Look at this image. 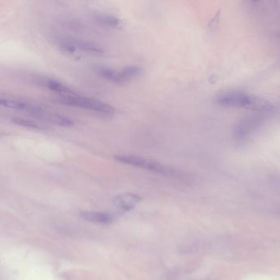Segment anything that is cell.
I'll return each instance as SVG.
<instances>
[{
  "label": "cell",
  "instance_id": "obj_1",
  "mask_svg": "<svg viewBox=\"0 0 280 280\" xmlns=\"http://www.w3.org/2000/svg\"><path fill=\"white\" fill-rule=\"evenodd\" d=\"M222 106L241 108L252 111L267 112L273 108V104L264 98L243 91H228L223 93L216 99Z\"/></svg>",
  "mask_w": 280,
  "mask_h": 280
},
{
  "label": "cell",
  "instance_id": "obj_2",
  "mask_svg": "<svg viewBox=\"0 0 280 280\" xmlns=\"http://www.w3.org/2000/svg\"><path fill=\"white\" fill-rule=\"evenodd\" d=\"M114 159L118 162L130 166L137 167L140 169H146L155 174L165 175V176H178L179 173L172 167L158 162L150 158L144 157L141 155H131V154H120L114 156Z\"/></svg>",
  "mask_w": 280,
  "mask_h": 280
},
{
  "label": "cell",
  "instance_id": "obj_3",
  "mask_svg": "<svg viewBox=\"0 0 280 280\" xmlns=\"http://www.w3.org/2000/svg\"><path fill=\"white\" fill-rule=\"evenodd\" d=\"M58 102L65 105L86 109L89 111L106 117H111L115 114V109L108 103L95 100L92 98L84 97L78 94L72 96L60 97V99H58Z\"/></svg>",
  "mask_w": 280,
  "mask_h": 280
},
{
  "label": "cell",
  "instance_id": "obj_4",
  "mask_svg": "<svg viewBox=\"0 0 280 280\" xmlns=\"http://www.w3.org/2000/svg\"><path fill=\"white\" fill-rule=\"evenodd\" d=\"M58 45L61 49L66 51L67 53H75L77 50L96 55L104 53V49H102L99 44L89 40L63 38L58 39Z\"/></svg>",
  "mask_w": 280,
  "mask_h": 280
},
{
  "label": "cell",
  "instance_id": "obj_5",
  "mask_svg": "<svg viewBox=\"0 0 280 280\" xmlns=\"http://www.w3.org/2000/svg\"><path fill=\"white\" fill-rule=\"evenodd\" d=\"M31 116L38 119H40V120L47 122V123L61 126V127H72L75 123L72 118H68L63 114L49 111L48 109H44V107H42L41 109H39L37 112H35Z\"/></svg>",
  "mask_w": 280,
  "mask_h": 280
},
{
  "label": "cell",
  "instance_id": "obj_6",
  "mask_svg": "<svg viewBox=\"0 0 280 280\" xmlns=\"http://www.w3.org/2000/svg\"><path fill=\"white\" fill-rule=\"evenodd\" d=\"M1 106L7 109H15L19 111L26 112L30 115L41 109L42 106L37 104H31L25 100L13 99V98L2 97L0 99Z\"/></svg>",
  "mask_w": 280,
  "mask_h": 280
},
{
  "label": "cell",
  "instance_id": "obj_7",
  "mask_svg": "<svg viewBox=\"0 0 280 280\" xmlns=\"http://www.w3.org/2000/svg\"><path fill=\"white\" fill-rule=\"evenodd\" d=\"M141 200L142 198L138 195L132 192H126L116 196L112 202L118 211L128 212L134 209L135 206L141 202Z\"/></svg>",
  "mask_w": 280,
  "mask_h": 280
},
{
  "label": "cell",
  "instance_id": "obj_8",
  "mask_svg": "<svg viewBox=\"0 0 280 280\" xmlns=\"http://www.w3.org/2000/svg\"><path fill=\"white\" fill-rule=\"evenodd\" d=\"M36 81L39 85L49 89L51 91L57 93L60 95V97L77 95V93L75 92L74 90L65 86L64 84L55 79L49 78V77H38L36 78Z\"/></svg>",
  "mask_w": 280,
  "mask_h": 280
},
{
  "label": "cell",
  "instance_id": "obj_9",
  "mask_svg": "<svg viewBox=\"0 0 280 280\" xmlns=\"http://www.w3.org/2000/svg\"><path fill=\"white\" fill-rule=\"evenodd\" d=\"M83 220L88 222L100 224V225H109L114 221V216L108 212L100 211H83L80 214Z\"/></svg>",
  "mask_w": 280,
  "mask_h": 280
},
{
  "label": "cell",
  "instance_id": "obj_10",
  "mask_svg": "<svg viewBox=\"0 0 280 280\" xmlns=\"http://www.w3.org/2000/svg\"><path fill=\"white\" fill-rule=\"evenodd\" d=\"M144 73V68L138 65H129L119 70L120 84L126 83L133 79L140 77Z\"/></svg>",
  "mask_w": 280,
  "mask_h": 280
},
{
  "label": "cell",
  "instance_id": "obj_11",
  "mask_svg": "<svg viewBox=\"0 0 280 280\" xmlns=\"http://www.w3.org/2000/svg\"><path fill=\"white\" fill-rule=\"evenodd\" d=\"M92 16L96 22L103 25H106L109 27L118 28L123 25V22L120 19L114 15L107 13V12H93Z\"/></svg>",
  "mask_w": 280,
  "mask_h": 280
},
{
  "label": "cell",
  "instance_id": "obj_12",
  "mask_svg": "<svg viewBox=\"0 0 280 280\" xmlns=\"http://www.w3.org/2000/svg\"><path fill=\"white\" fill-rule=\"evenodd\" d=\"M94 70L98 75H100L101 77L105 79L107 81L120 84L119 70L114 69V68L107 67V66H104V65H96L94 67Z\"/></svg>",
  "mask_w": 280,
  "mask_h": 280
},
{
  "label": "cell",
  "instance_id": "obj_13",
  "mask_svg": "<svg viewBox=\"0 0 280 280\" xmlns=\"http://www.w3.org/2000/svg\"><path fill=\"white\" fill-rule=\"evenodd\" d=\"M12 123L16 125L21 126V127L29 128V129L38 130V131H42V130L46 129V127L36 123L35 121L27 119V118H20V117H13L11 119Z\"/></svg>",
  "mask_w": 280,
  "mask_h": 280
}]
</instances>
